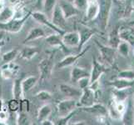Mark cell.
<instances>
[{
    "mask_svg": "<svg viewBox=\"0 0 134 125\" xmlns=\"http://www.w3.org/2000/svg\"><path fill=\"white\" fill-rule=\"evenodd\" d=\"M79 111H82V112L92 113L95 115H99V114H108V108L106 106H104L102 104H96L94 103L92 105L89 106V107H79L78 108Z\"/></svg>",
    "mask_w": 134,
    "mask_h": 125,
    "instance_id": "obj_18",
    "label": "cell"
},
{
    "mask_svg": "<svg viewBox=\"0 0 134 125\" xmlns=\"http://www.w3.org/2000/svg\"><path fill=\"white\" fill-rule=\"evenodd\" d=\"M16 124L17 125H29V124H31L29 116L27 115V112H24V111H18V113L17 115Z\"/></svg>",
    "mask_w": 134,
    "mask_h": 125,
    "instance_id": "obj_34",
    "label": "cell"
},
{
    "mask_svg": "<svg viewBox=\"0 0 134 125\" xmlns=\"http://www.w3.org/2000/svg\"><path fill=\"white\" fill-rule=\"evenodd\" d=\"M52 111H53L52 107L48 104H44L42 107H40L38 111V117H37L38 118V121L40 123L43 121V120L48 118L51 113H52Z\"/></svg>",
    "mask_w": 134,
    "mask_h": 125,
    "instance_id": "obj_29",
    "label": "cell"
},
{
    "mask_svg": "<svg viewBox=\"0 0 134 125\" xmlns=\"http://www.w3.org/2000/svg\"><path fill=\"white\" fill-rule=\"evenodd\" d=\"M96 44L98 45L102 61L103 62L104 64H108V65L112 66L114 64L115 59H116L117 56V48H114L110 46L103 45L98 40H96Z\"/></svg>",
    "mask_w": 134,
    "mask_h": 125,
    "instance_id": "obj_4",
    "label": "cell"
},
{
    "mask_svg": "<svg viewBox=\"0 0 134 125\" xmlns=\"http://www.w3.org/2000/svg\"><path fill=\"white\" fill-rule=\"evenodd\" d=\"M39 81V77L38 76H29L25 78L24 79L22 80V87H23V91H24V94H27L29 93L33 88L38 83Z\"/></svg>",
    "mask_w": 134,
    "mask_h": 125,
    "instance_id": "obj_25",
    "label": "cell"
},
{
    "mask_svg": "<svg viewBox=\"0 0 134 125\" xmlns=\"http://www.w3.org/2000/svg\"><path fill=\"white\" fill-rule=\"evenodd\" d=\"M5 44V42H4V40L3 39H1L0 40V49H1V48L3 47V46Z\"/></svg>",
    "mask_w": 134,
    "mask_h": 125,
    "instance_id": "obj_46",
    "label": "cell"
},
{
    "mask_svg": "<svg viewBox=\"0 0 134 125\" xmlns=\"http://www.w3.org/2000/svg\"><path fill=\"white\" fill-rule=\"evenodd\" d=\"M19 54V50L17 48H14L11 50L8 51L7 53H3L2 56V61L5 63H10L13 62Z\"/></svg>",
    "mask_w": 134,
    "mask_h": 125,
    "instance_id": "obj_32",
    "label": "cell"
},
{
    "mask_svg": "<svg viewBox=\"0 0 134 125\" xmlns=\"http://www.w3.org/2000/svg\"><path fill=\"white\" fill-rule=\"evenodd\" d=\"M89 0H73L72 4L78 11H85Z\"/></svg>",
    "mask_w": 134,
    "mask_h": 125,
    "instance_id": "obj_39",
    "label": "cell"
},
{
    "mask_svg": "<svg viewBox=\"0 0 134 125\" xmlns=\"http://www.w3.org/2000/svg\"><path fill=\"white\" fill-rule=\"evenodd\" d=\"M96 119L97 122H98L99 123H107L108 120H107V115L105 114H99V115H96Z\"/></svg>",
    "mask_w": 134,
    "mask_h": 125,
    "instance_id": "obj_41",
    "label": "cell"
},
{
    "mask_svg": "<svg viewBox=\"0 0 134 125\" xmlns=\"http://www.w3.org/2000/svg\"><path fill=\"white\" fill-rule=\"evenodd\" d=\"M3 109V100L0 99V110Z\"/></svg>",
    "mask_w": 134,
    "mask_h": 125,
    "instance_id": "obj_49",
    "label": "cell"
},
{
    "mask_svg": "<svg viewBox=\"0 0 134 125\" xmlns=\"http://www.w3.org/2000/svg\"><path fill=\"white\" fill-rule=\"evenodd\" d=\"M4 6H5V5H3V4H1V3H0V12H1V10H2Z\"/></svg>",
    "mask_w": 134,
    "mask_h": 125,
    "instance_id": "obj_50",
    "label": "cell"
},
{
    "mask_svg": "<svg viewBox=\"0 0 134 125\" xmlns=\"http://www.w3.org/2000/svg\"><path fill=\"white\" fill-rule=\"evenodd\" d=\"M46 43L48 45L52 46V47L59 48L64 53H68L69 52V48H68L65 44H63L62 39V35H60L57 33L50 34L48 36L45 37Z\"/></svg>",
    "mask_w": 134,
    "mask_h": 125,
    "instance_id": "obj_13",
    "label": "cell"
},
{
    "mask_svg": "<svg viewBox=\"0 0 134 125\" xmlns=\"http://www.w3.org/2000/svg\"><path fill=\"white\" fill-rule=\"evenodd\" d=\"M7 124H8V123H7V122L1 121V120H0V125H7Z\"/></svg>",
    "mask_w": 134,
    "mask_h": 125,
    "instance_id": "obj_48",
    "label": "cell"
},
{
    "mask_svg": "<svg viewBox=\"0 0 134 125\" xmlns=\"http://www.w3.org/2000/svg\"><path fill=\"white\" fill-rule=\"evenodd\" d=\"M78 111V108H76L75 110H73L72 112H71L69 114L66 115V116H63V117H60L59 119H58L55 124L57 125H67L69 124V121L72 119V118L74 116V115L77 113V112Z\"/></svg>",
    "mask_w": 134,
    "mask_h": 125,
    "instance_id": "obj_37",
    "label": "cell"
},
{
    "mask_svg": "<svg viewBox=\"0 0 134 125\" xmlns=\"http://www.w3.org/2000/svg\"><path fill=\"white\" fill-rule=\"evenodd\" d=\"M43 0H36V3H35V7L37 8H40L43 6Z\"/></svg>",
    "mask_w": 134,
    "mask_h": 125,
    "instance_id": "obj_44",
    "label": "cell"
},
{
    "mask_svg": "<svg viewBox=\"0 0 134 125\" xmlns=\"http://www.w3.org/2000/svg\"><path fill=\"white\" fill-rule=\"evenodd\" d=\"M21 108V99H17L13 98V99L9 100L8 103V108L13 113H17L20 111Z\"/></svg>",
    "mask_w": 134,
    "mask_h": 125,
    "instance_id": "obj_35",
    "label": "cell"
},
{
    "mask_svg": "<svg viewBox=\"0 0 134 125\" xmlns=\"http://www.w3.org/2000/svg\"><path fill=\"white\" fill-rule=\"evenodd\" d=\"M130 44H129L127 42L121 40V42L118 44V47H117V51L120 55H122V57H128L129 53H130Z\"/></svg>",
    "mask_w": 134,
    "mask_h": 125,
    "instance_id": "obj_33",
    "label": "cell"
},
{
    "mask_svg": "<svg viewBox=\"0 0 134 125\" xmlns=\"http://www.w3.org/2000/svg\"><path fill=\"white\" fill-rule=\"evenodd\" d=\"M119 37L130 45H134V30L127 27H119Z\"/></svg>",
    "mask_w": 134,
    "mask_h": 125,
    "instance_id": "obj_24",
    "label": "cell"
},
{
    "mask_svg": "<svg viewBox=\"0 0 134 125\" xmlns=\"http://www.w3.org/2000/svg\"><path fill=\"white\" fill-rule=\"evenodd\" d=\"M7 119H8V113H7V111L4 110V109L0 110V120H1V121L7 122Z\"/></svg>",
    "mask_w": 134,
    "mask_h": 125,
    "instance_id": "obj_42",
    "label": "cell"
},
{
    "mask_svg": "<svg viewBox=\"0 0 134 125\" xmlns=\"http://www.w3.org/2000/svg\"><path fill=\"white\" fill-rule=\"evenodd\" d=\"M53 58L54 53H52L48 58L42 59L38 63V72H39V80L45 81L48 80L52 75L53 69Z\"/></svg>",
    "mask_w": 134,
    "mask_h": 125,
    "instance_id": "obj_3",
    "label": "cell"
},
{
    "mask_svg": "<svg viewBox=\"0 0 134 125\" xmlns=\"http://www.w3.org/2000/svg\"><path fill=\"white\" fill-rule=\"evenodd\" d=\"M90 72L83 68H80L77 66H74L71 69L70 73V80L72 83H77V81L82 78L89 77Z\"/></svg>",
    "mask_w": 134,
    "mask_h": 125,
    "instance_id": "obj_22",
    "label": "cell"
},
{
    "mask_svg": "<svg viewBox=\"0 0 134 125\" xmlns=\"http://www.w3.org/2000/svg\"><path fill=\"white\" fill-rule=\"evenodd\" d=\"M32 11H27L26 15L21 18H13L7 23H0V29L3 32L11 34H17L23 29L27 20L31 17Z\"/></svg>",
    "mask_w": 134,
    "mask_h": 125,
    "instance_id": "obj_2",
    "label": "cell"
},
{
    "mask_svg": "<svg viewBox=\"0 0 134 125\" xmlns=\"http://www.w3.org/2000/svg\"><path fill=\"white\" fill-rule=\"evenodd\" d=\"M51 21H52V23L55 26L65 30V28L67 25V23H66L67 19L65 18V17H64L61 8H60L58 5V3H57V5L54 8L52 17H51Z\"/></svg>",
    "mask_w": 134,
    "mask_h": 125,
    "instance_id": "obj_15",
    "label": "cell"
},
{
    "mask_svg": "<svg viewBox=\"0 0 134 125\" xmlns=\"http://www.w3.org/2000/svg\"><path fill=\"white\" fill-rule=\"evenodd\" d=\"M77 32L79 34V37H80V41H79V44L77 46V50L78 52H80L87 42H88L92 37L96 34V30L84 25H80L77 29Z\"/></svg>",
    "mask_w": 134,
    "mask_h": 125,
    "instance_id": "obj_11",
    "label": "cell"
},
{
    "mask_svg": "<svg viewBox=\"0 0 134 125\" xmlns=\"http://www.w3.org/2000/svg\"><path fill=\"white\" fill-rule=\"evenodd\" d=\"M78 85H79L80 89H83L84 88L88 87L90 84V80H89V77H84L80 78L79 80L77 81Z\"/></svg>",
    "mask_w": 134,
    "mask_h": 125,
    "instance_id": "obj_40",
    "label": "cell"
},
{
    "mask_svg": "<svg viewBox=\"0 0 134 125\" xmlns=\"http://www.w3.org/2000/svg\"><path fill=\"white\" fill-rule=\"evenodd\" d=\"M71 124H72V125H81V124L85 125V124H87V123H85V121H77V122L72 123H71Z\"/></svg>",
    "mask_w": 134,
    "mask_h": 125,
    "instance_id": "obj_45",
    "label": "cell"
},
{
    "mask_svg": "<svg viewBox=\"0 0 134 125\" xmlns=\"http://www.w3.org/2000/svg\"><path fill=\"white\" fill-rule=\"evenodd\" d=\"M107 108H108V114L109 115V117L112 119L118 120V121H120V120L122 119V115L116 109V108H115L113 100L110 101V103L108 104V106Z\"/></svg>",
    "mask_w": 134,
    "mask_h": 125,
    "instance_id": "obj_31",
    "label": "cell"
},
{
    "mask_svg": "<svg viewBox=\"0 0 134 125\" xmlns=\"http://www.w3.org/2000/svg\"><path fill=\"white\" fill-rule=\"evenodd\" d=\"M90 48H91V46H87V48H85L84 49H82L80 52L77 54L68 55L65 58H63L60 62H58L57 65V68H65L69 66L73 65L74 63H76V62L78 59H80L81 58L84 56L86 53H87V51L90 49Z\"/></svg>",
    "mask_w": 134,
    "mask_h": 125,
    "instance_id": "obj_9",
    "label": "cell"
},
{
    "mask_svg": "<svg viewBox=\"0 0 134 125\" xmlns=\"http://www.w3.org/2000/svg\"><path fill=\"white\" fill-rule=\"evenodd\" d=\"M117 78H124L127 80H134V70L127 69V70H122L119 72Z\"/></svg>",
    "mask_w": 134,
    "mask_h": 125,
    "instance_id": "obj_38",
    "label": "cell"
},
{
    "mask_svg": "<svg viewBox=\"0 0 134 125\" xmlns=\"http://www.w3.org/2000/svg\"><path fill=\"white\" fill-rule=\"evenodd\" d=\"M132 103H133V106H134V95L132 96Z\"/></svg>",
    "mask_w": 134,
    "mask_h": 125,
    "instance_id": "obj_52",
    "label": "cell"
},
{
    "mask_svg": "<svg viewBox=\"0 0 134 125\" xmlns=\"http://www.w3.org/2000/svg\"><path fill=\"white\" fill-rule=\"evenodd\" d=\"M122 122L125 125L134 124V106L132 103V99L128 102L126 106V109L124 111L122 116Z\"/></svg>",
    "mask_w": 134,
    "mask_h": 125,
    "instance_id": "obj_19",
    "label": "cell"
},
{
    "mask_svg": "<svg viewBox=\"0 0 134 125\" xmlns=\"http://www.w3.org/2000/svg\"><path fill=\"white\" fill-rule=\"evenodd\" d=\"M40 124L41 125H54L55 123L51 121V120H49L48 118H47V119L43 120V121L40 122Z\"/></svg>",
    "mask_w": 134,
    "mask_h": 125,
    "instance_id": "obj_43",
    "label": "cell"
},
{
    "mask_svg": "<svg viewBox=\"0 0 134 125\" xmlns=\"http://www.w3.org/2000/svg\"><path fill=\"white\" fill-rule=\"evenodd\" d=\"M128 24H129V25H134V21H132V22H130Z\"/></svg>",
    "mask_w": 134,
    "mask_h": 125,
    "instance_id": "obj_51",
    "label": "cell"
},
{
    "mask_svg": "<svg viewBox=\"0 0 134 125\" xmlns=\"http://www.w3.org/2000/svg\"><path fill=\"white\" fill-rule=\"evenodd\" d=\"M62 39L63 44L68 48H77L79 44L80 37L77 31L65 32L62 35Z\"/></svg>",
    "mask_w": 134,
    "mask_h": 125,
    "instance_id": "obj_14",
    "label": "cell"
},
{
    "mask_svg": "<svg viewBox=\"0 0 134 125\" xmlns=\"http://www.w3.org/2000/svg\"><path fill=\"white\" fill-rule=\"evenodd\" d=\"M40 52L38 47H34V46H26L21 51H19V57L22 59H24L29 61V60L33 59L36 57Z\"/></svg>",
    "mask_w": 134,
    "mask_h": 125,
    "instance_id": "obj_20",
    "label": "cell"
},
{
    "mask_svg": "<svg viewBox=\"0 0 134 125\" xmlns=\"http://www.w3.org/2000/svg\"><path fill=\"white\" fill-rule=\"evenodd\" d=\"M8 1L10 2L11 3L14 4V5H15L16 3H18V0H8Z\"/></svg>",
    "mask_w": 134,
    "mask_h": 125,
    "instance_id": "obj_47",
    "label": "cell"
},
{
    "mask_svg": "<svg viewBox=\"0 0 134 125\" xmlns=\"http://www.w3.org/2000/svg\"><path fill=\"white\" fill-rule=\"evenodd\" d=\"M58 3L66 19H69V18L74 17L79 13V11L74 7L72 3L66 1V0H61Z\"/></svg>",
    "mask_w": 134,
    "mask_h": 125,
    "instance_id": "obj_16",
    "label": "cell"
},
{
    "mask_svg": "<svg viewBox=\"0 0 134 125\" xmlns=\"http://www.w3.org/2000/svg\"><path fill=\"white\" fill-rule=\"evenodd\" d=\"M59 91L67 99H79L82 94V89L67 83H61L59 85Z\"/></svg>",
    "mask_w": 134,
    "mask_h": 125,
    "instance_id": "obj_12",
    "label": "cell"
},
{
    "mask_svg": "<svg viewBox=\"0 0 134 125\" xmlns=\"http://www.w3.org/2000/svg\"><path fill=\"white\" fill-rule=\"evenodd\" d=\"M96 91L89 86L82 89V94L77 103L78 107H89L95 103Z\"/></svg>",
    "mask_w": 134,
    "mask_h": 125,
    "instance_id": "obj_6",
    "label": "cell"
},
{
    "mask_svg": "<svg viewBox=\"0 0 134 125\" xmlns=\"http://www.w3.org/2000/svg\"><path fill=\"white\" fill-rule=\"evenodd\" d=\"M99 11L98 14V26L102 30H105L108 25L111 10L113 7V0H98Z\"/></svg>",
    "mask_w": 134,
    "mask_h": 125,
    "instance_id": "obj_1",
    "label": "cell"
},
{
    "mask_svg": "<svg viewBox=\"0 0 134 125\" xmlns=\"http://www.w3.org/2000/svg\"><path fill=\"white\" fill-rule=\"evenodd\" d=\"M119 27L118 25L113 27L108 35V45L114 48H117L118 44L121 42V39L119 37Z\"/></svg>",
    "mask_w": 134,
    "mask_h": 125,
    "instance_id": "obj_26",
    "label": "cell"
},
{
    "mask_svg": "<svg viewBox=\"0 0 134 125\" xmlns=\"http://www.w3.org/2000/svg\"><path fill=\"white\" fill-rule=\"evenodd\" d=\"M22 78H18L14 79L13 84V96L14 99H24V91H23L22 87Z\"/></svg>",
    "mask_w": 134,
    "mask_h": 125,
    "instance_id": "obj_27",
    "label": "cell"
},
{
    "mask_svg": "<svg viewBox=\"0 0 134 125\" xmlns=\"http://www.w3.org/2000/svg\"><path fill=\"white\" fill-rule=\"evenodd\" d=\"M35 98L38 99V101H42V102H48L52 99L53 96L52 94L50 92L47 90H41L35 94Z\"/></svg>",
    "mask_w": 134,
    "mask_h": 125,
    "instance_id": "obj_36",
    "label": "cell"
},
{
    "mask_svg": "<svg viewBox=\"0 0 134 125\" xmlns=\"http://www.w3.org/2000/svg\"><path fill=\"white\" fill-rule=\"evenodd\" d=\"M57 3H58V0H43V1L42 7L43 8V13L49 19H51L54 8L57 5Z\"/></svg>",
    "mask_w": 134,
    "mask_h": 125,
    "instance_id": "obj_30",
    "label": "cell"
},
{
    "mask_svg": "<svg viewBox=\"0 0 134 125\" xmlns=\"http://www.w3.org/2000/svg\"><path fill=\"white\" fill-rule=\"evenodd\" d=\"M14 17V8L4 6L0 12V23H7Z\"/></svg>",
    "mask_w": 134,
    "mask_h": 125,
    "instance_id": "obj_28",
    "label": "cell"
},
{
    "mask_svg": "<svg viewBox=\"0 0 134 125\" xmlns=\"http://www.w3.org/2000/svg\"><path fill=\"white\" fill-rule=\"evenodd\" d=\"M19 71V66L13 62L3 63L0 68V76L3 79L9 80L14 78Z\"/></svg>",
    "mask_w": 134,
    "mask_h": 125,
    "instance_id": "obj_10",
    "label": "cell"
},
{
    "mask_svg": "<svg viewBox=\"0 0 134 125\" xmlns=\"http://www.w3.org/2000/svg\"><path fill=\"white\" fill-rule=\"evenodd\" d=\"M107 71V68L103 63H100L97 60L95 57H92V71L90 72L89 80L90 84L98 82L99 78L103 73ZM89 84V85H90Z\"/></svg>",
    "mask_w": 134,
    "mask_h": 125,
    "instance_id": "obj_8",
    "label": "cell"
},
{
    "mask_svg": "<svg viewBox=\"0 0 134 125\" xmlns=\"http://www.w3.org/2000/svg\"><path fill=\"white\" fill-rule=\"evenodd\" d=\"M108 84L113 86L114 88V89L126 90L134 85V80H127L124 79V78H117L116 79L109 82Z\"/></svg>",
    "mask_w": 134,
    "mask_h": 125,
    "instance_id": "obj_21",
    "label": "cell"
},
{
    "mask_svg": "<svg viewBox=\"0 0 134 125\" xmlns=\"http://www.w3.org/2000/svg\"><path fill=\"white\" fill-rule=\"evenodd\" d=\"M99 11V4L98 0H89L86 8V19L92 21L97 18Z\"/></svg>",
    "mask_w": 134,
    "mask_h": 125,
    "instance_id": "obj_17",
    "label": "cell"
},
{
    "mask_svg": "<svg viewBox=\"0 0 134 125\" xmlns=\"http://www.w3.org/2000/svg\"><path fill=\"white\" fill-rule=\"evenodd\" d=\"M46 36H47V34H46L43 29H42V28H40V27H35V28H33V29L29 32L27 37L24 40V43H27V42H32L38 39L45 38Z\"/></svg>",
    "mask_w": 134,
    "mask_h": 125,
    "instance_id": "obj_23",
    "label": "cell"
},
{
    "mask_svg": "<svg viewBox=\"0 0 134 125\" xmlns=\"http://www.w3.org/2000/svg\"><path fill=\"white\" fill-rule=\"evenodd\" d=\"M31 17L33 18L37 23L48 27V29L53 30V32H55V33H57L60 35H63L66 32L64 29H60V28L55 26L52 23V21H51V19H49V18L45 15L44 13L39 12V11L32 12Z\"/></svg>",
    "mask_w": 134,
    "mask_h": 125,
    "instance_id": "obj_5",
    "label": "cell"
},
{
    "mask_svg": "<svg viewBox=\"0 0 134 125\" xmlns=\"http://www.w3.org/2000/svg\"><path fill=\"white\" fill-rule=\"evenodd\" d=\"M77 107V102L73 99H67L58 102L57 104V110L59 117H63L69 114Z\"/></svg>",
    "mask_w": 134,
    "mask_h": 125,
    "instance_id": "obj_7",
    "label": "cell"
}]
</instances>
